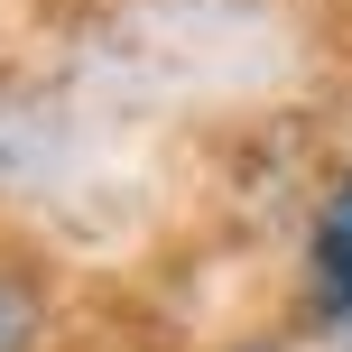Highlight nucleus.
<instances>
[{"label":"nucleus","instance_id":"obj_2","mask_svg":"<svg viewBox=\"0 0 352 352\" xmlns=\"http://www.w3.org/2000/svg\"><path fill=\"white\" fill-rule=\"evenodd\" d=\"M37 324H47V297H37V278L0 260V352H37Z\"/></svg>","mask_w":352,"mask_h":352},{"label":"nucleus","instance_id":"obj_1","mask_svg":"<svg viewBox=\"0 0 352 352\" xmlns=\"http://www.w3.org/2000/svg\"><path fill=\"white\" fill-rule=\"evenodd\" d=\"M306 269H316V306L324 316H352V176L324 195L316 241H306Z\"/></svg>","mask_w":352,"mask_h":352}]
</instances>
